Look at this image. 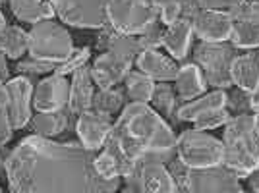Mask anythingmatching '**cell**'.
<instances>
[{
    "instance_id": "1",
    "label": "cell",
    "mask_w": 259,
    "mask_h": 193,
    "mask_svg": "<svg viewBox=\"0 0 259 193\" xmlns=\"http://www.w3.org/2000/svg\"><path fill=\"white\" fill-rule=\"evenodd\" d=\"M93 159L81 143L29 135L6 157L10 193H116L120 178L103 180Z\"/></svg>"
},
{
    "instance_id": "2",
    "label": "cell",
    "mask_w": 259,
    "mask_h": 193,
    "mask_svg": "<svg viewBox=\"0 0 259 193\" xmlns=\"http://www.w3.org/2000/svg\"><path fill=\"white\" fill-rule=\"evenodd\" d=\"M103 151L110 153L126 180L143 164H168L176 159V135L168 122L145 103H128L114 122Z\"/></svg>"
},
{
    "instance_id": "3",
    "label": "cell",
    "mask_w": 259,
    "mask_h": 193,
    "mask_svg": "<svg viewBox=\"0 0 259 193\" xmlns=\"http://www.w3.org/2000/svg\"><path fill=\"white\" fill-rule=\"evenodd\" d=\"M128 193H240V180L217 166L209 170H192L178 159L168 164H143L138 174L126 178Z\"/></svg>"
},
{
    "instance_id": "4",
    "label": "cell",
    "mask_w": 259,
    "mask_h": 193,
    "mask_svg": "<svg viewBox=\"0 0 259 193\" xmlns=\"http://www.w3.org/2000/svg\"><path fill=\"white\" fill-rule=\"evenodd\" d=\"M225 161L223 166L238 180L248 178L259 166V114L232 116L223 135Z\"/></svg>"
},
{
    "instance_id": "5",
    "label": "cell",
    "mask_w": 259,
    "mask_h": 193,
    "mask_svg": "<svg viewBox=\"0 0 259 193\" xmlns=\"http://www.w3.org/2000/svg\"><path fill=\"white\" fill-rule=\"evenodd\" d=\"M176 157L192 170H209L223 166L225 147L223 141L207 131L186 129L176 137Z\"/></svg>"
},
{
    "instance_id": "6",
    "label": "cell",
    "mask_w": 259,
    "mask_h": 193,
    "mask_svg": "<svg viewBox=\"0 0 259 193\" xmlns=\"http://www.w3.org/2000/svg\"><path fill=\"white\" fill-rule=\"evenodd\" d=\"M238 56V49L234 44L227 43H201L194 49V64L201 70L205 83L213 89L227 91L232 87L230 66Z\"/></svg>"
},
{
    "instance_id": "7",
    "label": "cell",
    "mask_w": 259,
    "mask_h": 193,
    "mask_svg": "<svg viewBox=\"0 0 259 193\" xmlns=\"http://www.w3.org/2000/svg\"><path fill=\"white\" fill-rule=\"evenodd\" d=\"M27 33H29V51L27 53L31 54V58L35 60L60 64L74 51V43H72L68 29L53 20L33 23V27Z\"/></svg>"
},
{
    "instance_id": "8",
    "label": "cell",
    "mask_w": 259,
    "mask_h": 193,
    "mask_svg": "<svg viewBox=\"0 0 259 193\" xmlns=\"http://www.w3.org/2000/svg\"><path fill=\"white\" fill-rule=\"evenodd\" d=\"M159 20L151 0H108L107 22L122 35L138 37Z\"/></svg>"
},
{
    "instance_id": "9",
    "label": "cell",
    "mask_w": 259,
    "mask_h": 193,
    "mask_svg": "<svg viewBox=\"0 0 259 193\" xmlns=\"http://www.w3.org/2000/svg\"><path fill=\"white\" fill-rule=\"evenodd\" d=\"M194 27V35L203 43H227L232 35V20L230 14L223 12L201 10L195 0H184L182 14Z\"/></svg>"
},
{
    "instance_id": "10",
    "label": "cell",
    "mask_w": 259,
    "mask_h": 193,
    "mask_svg": "<svg viewBox=\"0 0 259 193\" xmlns=\"http://www.w3.org/2000/svg\"><path fill=\"white\" fill-rule=\"evenodd\" d=\"M54 14L72 27L99 29L107 22L108 0H49Z\"/></svg>"
},
{
    "instance_id": "11",
    "label": "cell",
    "mask_w": 259,
    "mask_h": 193,
    "mask_svg": "<svg viewBox=\"0 0 259 193\" xmlns=\"http://www.w3.org/2000/svg\"><path fill=\"white\" fill-rule=\"evenodd\" d=\"M136 62L134 56L126 53H120L114 49H108L103 54H99L93 60V66H89L93 83L99 89H112L120 81H124V77L132 72V64Z\"/></svg>"
},
{
    "instance_id": "12",
    "label": "cell",
    "mask_w": 259,
    "mask_h": 193,
    "mask_svg": "<svg viewBox=\"0 0 259 193\" xmlns=\"http://www.w3.org/2000/svg\"><path fill=\"white\" fill-rule=\"evenodd\" d=\"M230 43L236 49H259V2L242 0L230 12Z\"/></svg>"
},
{
    "instance_id": "13",
    "label": "cell",
    "mask_w": 259,
    "mask_h": 193,
    "mask_svg": "<svg viewBox=\"0 0 259 193\" xmlns=\"http://www.w3.org/2000/svg\"><path fill=\"white\" fill-rule=\"evenodd\" d=\"M6 112L14 129L25 128L31 122L33 107V85L27 75L8 79L6 83Z\"/></svg>"
},
{
    "instance_id": "14",
    "label": "cell",
    "mask_w": 259,
    "mask_h": 193,
    "mask_svg": "<svg viewBox=\"0 0 259 193\" xmlns=\"http://www.w3.org/2000/svg\"><path fill=\"white\" fill-rule=\"evenodd\" d=\"M70 87L64 75L53 74L33 89V108L37 112H56L68 107Z\"/></svg>"
},
{
    "instance_id": "15",
    "label": "cell",
    "mask_w": 259,
    "mask_h": 193,
    "mask_svg": "<svg viewBox=\"0 0 259 193\" xmlns=\"http://www.w3.org/2000/svg\"><path fill=\"white\" fill-rule=\"evenodd\" d=\"M114 122L108 116L97 114L93 110H87L83 114L77 116L76 122V131L79 143L83 145V149L91 151V153H97L99 149L105 147L108 135L112 131Z\"/></svg>"
},
{
    "instance_id": "16",
    "label": "cell",
    "mask_w": 259,
    "mask_h": 193,
    "mask_svg": "<svg viewBox=\"0 0 259 193\" xmlns=\"http://www.w3.org/2000/svg\"><path fill=\"white\" fill-rule=\"evenodd\" d=\"M93 95H95V83H93V77H91V70H89V66H83V68H79L77 72L72 74L68 107H66L68 112L72 116H79L87 110H91Z\"/></svg>"
},
{
    "instance_id": "17",
    "label": "cell",
    "mask_w": 259,
    "mask_h": 193,
    "mask_svg": "<svg viewBox=\"0 0 259 193\" xmlns=\"http://www.w3.org/2000/svg\"><path fill=\"white\" fill-rule=\"evenodd\" d=\"M192 37H194V27L188 18L180 16L176 22L166 25V29L162 33V43L161 46L170 54L172 60H184L188 53H190V44H192Z\"/></svg>"
},
{
    "instance_id": "18",
    "label": "cell",
    "mask_w": 259,
    "mask_h": 193,
    "mask_svg": "<svg viewBox=\"0 0 259 193\" xmlns=\"http://www.w3.org/2000/svg\"><path fill=\"white\" fill-rule=\"evenodd\" d=\"M136 66L141 74L151 77L153 81H174L180 72L176 60L161 54L159 51H143L136 58Z\"/></svg>"
},
{
    "instance_id": "19",
    "label": "cell",
    "mask_w": 259,
    "mask_h": 193,
    "mask_svg": "<svg viewBox=\"0 0 259 193\" xmlns=\"http://www.w3.org/2000/svg\"><path fill=\"white\" fill-rule=\"evenodd\" d=\"M227 96L228 93L223 91V89H215L211 93H205V95L197 96L194 101H188L178 107V122H192L194 124L195 120H199L201 116H205L213 110H221V108H227Z\"/></svg>"
},
{
    "instance_id": "20",
    "label": "cell",
    "mask_w": 259,
    "mask_h": 193,
    "mask_svg": "<svg viewBox=\"0 0 259 193\" xmlns=\"http://www.w3.org/2000/svg\"><path fill=\"white\" fill-rule=\"evenodd\" d=\"M232 85L242 91L253 93L259 83V51H248L238 54L230 66Z\"/></svg>"
},
{
    "instance_id": "21",
    "label": "cell",
    "mask_w": 259,
    "mask_h": 193,
    "mask_svg": "<svg viewBox=\"0 0 259 193\" xmlns=\"http://www.w3.org/2000/svg\"><path fill=\"white\" fill-rule=\"evenodd\" d=\"M174 81H176V95L184 103L205 95L207 91L205 77L201 74V70L195 64H192V62L180 66V72H178Z\"/></svg>"
},
{
    "instance_id": "22",
    "label": "cell",
    "mask_w": 259,
    "mask_h": 193,
    "mask_svg": "<svg viewBox=\"0 0 259 193\" xmlns=\"http://www.w3.org/2000/svg\"><path fill=\"white\" fill-rule=\"evenodd\" d=\"M31 126L35 135H41L47 139H53L60 135L70 126V112L68 108L56 110V112H39L35 118H31Z\"/></svg>"
},
{
    "instance_id": "23",
    "label": "cell",
    "mask_w": 259,
    "mask_h": 193,
    "mask_svg": "<svg viewBox=\"0 0 259 193\" xmlns=\"http://www.w3.org/2000/svg\"><path fill=\"white\" fill-rule=\"evenodd\" d=\"M14 16L25 23H39L51 20L54 8L49 0H8Z\"/></svg>"
},
{
    "instance_id": "24",
    "label": "cell",
    "mask_w": 259,
    "mask_h": 193,
    "mask_svg": "<svg viewBox=\"0 0 259 193\" xmlns=\"http://www.w3.org/2000/svg\"><path fill=\"white\" fill-rule=\"evenodd\" d=\"M153 110L159 112L164 120H170V122H178V96H176V91L172 89V85L168 81H159L155 83V89H153Z\"/></svg>"
},
{
    "instance_id": "25",
    "label": "cell",
    "mask_w": 259,
    "mask_h": 193,
    "mask_svg": "<svg viewBox=\"0 0 259 193\" xmlns=\"http://www.w3.org/2000/svg\"><path fill=\"white\" fill-rule=\"evenodd\" d=\"M126 107V91L120 89L118 85L112 89H99L93 95V103H91V110L112 118L116 112H120Z\"/></svg>"
},
{
    "instance_id": "26",
    "label": "cell",
    "mask_w": 259,
    "mask_h": 193,
    "mask_svg": "<svg viewBox=\"0 0 259 193\" xmlns=\"http://www.w3.org/2000/svg\"><path fill=\"white\" fill-rule=\"evenodd\" d=\"M0 49L12 60H20L29 51V33L18 25H6L0 33Z\"/></svg>"
},
{
    "instance_id": "27",
    "label": "cell",
    "mask_w": 259,
    "mask_h": 193,
    "mask_svg": "<svg viewBox=\"0 0 259 193\" xmlns=\"http://www.w3.org/2000/svg\"><path fill=\"white\" fill-rule=\"evenodd\" d=\"M124 83H126V93H128L130 103H151L153 89H155V81L151 77H147L145 74H141L140 70H132L126 77H124Z\"/></svg>"
},
{
    "instance_id": "28",
    "label": "cell",
    "mask_w": 259,
    "mask_h": 193,
    "mask_svg": "<svg viewBox=\"0 0 259 193\" xmlns=\"http://www.w3.org/2000/svg\"><path fill=\"white\" fill-rule=\"evenodd\" d=\"M89 58H91V49H89V46H83V49H74L66 60H62L60 64H56L54 74L64 75V77L68 74H74V72H77L79 68L87 66Z\"/></svg>"
},
{
    "instance_id": "29",
    "label": "cell",
    "mask_w": 259,
    "mask_h": 193,
    "mask_svg": "<svg viewBox=\"0 0 259 193\" xmlns=\"http://www.w3.org/2000/svg\"><path fill=\"white\" fill-rule=\"evenodd\" d=\"M151 4L157 10V16L162 25H170L180 18L184 0H151Z\"/></svg>"
},
{
    "instance_id": "30",
    "label": "cell",
    "mask_w": 259,
    "mask_h": 193,
    "mask_svg": "<svg viewBox=\"0 0 259 193\" xmlns=\"http://www.w3.org/2000/svg\"><path fill=\"white\" fill-rule=\"evenodd\" d=\"M93 168L97 172L99 176L103 178V180H116V178H122L120 176V166L116 159L107 153V151H103L101 155H95V159H93Z\"/></svg>"
},
{
    "instance_id": "31",
    "label": "cell",
    "mask_w": 259,
    "mask_h": 193,
    "mask_svg": "<svg viewBox=\"0 0 259 193\" xmlns=\"http://www.w3.org/2000/svg\"><path fill=\"white\" fill-rule=\"evenodd\" d=\"M227 110L232 116H240V114H251V93L242 91V89H234L230 91L227 96Z\"/></svg>"
},
{
    "instance_id": "32",
    "label": "cell",
    "mask_w": 259,
    "mask_h": 193,
    "mask_svg": "<svg viewBox=\"0 0 259 193\" xmlns=\"http://www.w3.org/2000/svg\"><path fill=\"white\" fill-rule=\"evenodd\" d=\"M162 23L161 20H157L155 23H151L145 31L138 35V41H140V46H141V53L143 51H157L162 43V33L164 29L161 27Z\"/></svg>"
},
{
    "instance_id": "33",
    "label": "cell",
    "mask_w": 259,
    "mask_h": 193,
    "mask_svg": "<svg viewBox=\"0 0 259 193\" xmlns=\"http://www.w3.org/2000/svg\"><path fill=\"white\" fill-rule=\"evenodd\" d=\"M232 118V114L228 112L227 108H221V110H213L205 116H201L199 120L194 122V129H199V131H207V129H215L221 128V126H227L228 120Z\"/></svg>"
},
{
    "instance_id": "34",
    "label": "cell",
    "mask_w": 259,
    "mask_h": 193,
    "mask_svg": "<svg viewBox=\"0 0 259 193\" xmlns=\"http://www.w3.org/2000/svg\"><path fill=\"white\" fill-rule=\"evenodd\" d=\"M54 68L56 64L53 62H41V60H35V58H27V60H22L20 64L16 66V72L22 75H43V74H54Z\"/></svg>"
},
{
    "instance_id": "35",
    "label": "cell",
    "mask_w": 259,
    "mask_h": 193,
    "mask_svg": "<svg viewBox=\"0 0 259 193\" xmlns=\"http://www.w3.org/2000/svg\"><path fill=\"white\" fill-rule=\"evenodd\" d=\"M197 6L201 10L209 12H223V14H230V12L236 8L242 0H195Z\"/></svg>"
},
{
    "instance_id": "36",
    "label": "cell",
    "mask_w": 259,
    "mask_h": 193,
    "mask_svg": "<svg viewBox=\"0 0 259 193\" xmlns=\"http://www.w3.org/2000/svg\"><path fill=\"white\" fill-rule=\"evenodd\" d=\"M12 133H14V126L8 118V112L6 108H0V147H4L12 139Z\"/></svg>"
},
{
    "instance_id": "37",
    "label": "cell",
    "mask_w": 259,
    "mask_h": 193,
    "mask_svg": "<svg viewBox=\"0 0 259 193\" xmlns=\"http://www.w3.org/2000/svg\"><path fill=\"white\" fill-rule=\"evenodd\" d=\"M6 58H8V56L0 49V83L8 81V77H10V70H8V64H6Z\"/></svg>"
},
{
    "instance_id": "38",
    "label": "cell",
    "mask_w": 259,
    "mask_h": 193,
    "mask_svg": "<svg viewBox=\"0 0 259 193\" xmlns=\"http://www.w3.org/2000/svg\"><path fill=\"white\" fill-rule=\"evenodd\" d=\"M248 187H249V191H253V193H259V166L255 168V170L249 174L248 178Z\"/></svg>"
},
{
    "instance_id": "39",
    "label": "cell",
    "mask_w": 259,
    "mask_h": 193,
    "mask_svg": "<svg viewBox=\"0 0 259 193\" xmlns=\"http://www.w3.org/2000/svg\"><path fill=\"white\" fill-rule=\"evenodd\" d=\"M251 112L259 114V83L255 87V91L251 93Z\"/></svg>"
},
{
    "instance_id": "40",
    "label": "cell",
    "mask_w": 259,
    "mask_h": 193,
    "mask_svg": "<svg viewBox=\"0 0 259 193\" xmlns=\"http://www.w3.org/2000/svg\"><path fill=\"white\" fill-rule=\"evenodd\" d=\"M6 107V85L0 83V108Z\"/></svg>"
},
{
    "instance_id": "41",
    "label": "cell",
    "mask_w": 259,
    "mask_h": 193,
    "mask_svg": "<svg viewBox=\"0 0 259 193\" xmlns=\"http://www.w3.org/2000/svg\"><path fill=\"white\" fill-rule=\"evenodd\" d=\"M6 157L8 155H2L0 153V174H2V170H6Z\"/></svg>"
},
{
    "instance_id": "42",
    "label": "cell",
    "mask_w": 259,
    "mask_h": 193,
    "mask_svg": "<svg viewBox=\"0 0 259 193\" xmlns=\"http://www.w3.org/2000/svg\"><path fill=\"white\" fill-rule=\"evenodd\" d=\"M4 27H6V18H4L2 12H0V33L4 31Z\"/></svg>"
},
{
    "instance_id": "43",
    "label": "cell",
    "mask_w": 259,
    "mask_h": 193,
    "mask_svg": "<svg viewBox=\"0 0 259 193\" xmlns=\"http://www.w3.org/2000/svg\"><path fill=\"white\" fill-rule=\"evenodd\" d=\"M240 193H253V191H244V189H242V191H240Z\"/></svg>"
},
{
    "instance_id": "44",
    "label": "cell",
    "mask_w": 259,
    "mask_h": 193,
    "mask_svg": "<svg viewBox=\"0 0 259 193\" xmlns=\"http://www.w3.org/2000/svg\"><path fill=\"white\" fill-rule=\"evenodd\" d=\"M4 2H6V0H0V4H4Z\"/></svg>"
},
{
    "instance_id": "45",
    "label": "cell",
    "mask_w": 259,
    "mask_h": 193,
    "mask_svg": "<svg viewBox=\"0 0 259 193\" xmlns=\"http://www.w3.org/2000/svg\"><path fill=\"white\" fill-rule=\"evenodd\" d=\"M116 193H118V191H116ZM120 193H128V191H120Z\"/></svg>"
},
{
    "instance_id": "46",
    "label": "cell",
    "mask_w": 259,
    "mask_h": 193,
    "mask_svg": "<svg viewBox=\"0 0 259 193\" xmlns=\"http://www.w3.org/2000/svg\"><path fill=\"white\" fill-rule=\"evenodd\" d=\"M253 2H259V0H253Z\"/></svg>"
},
{
    "instance_id": "47",
    "label": "cell",
    "mask_w": 259,
    "mask_h": 193,
    "mask_svg": "<svg viewBox=\"0 0 259 193\" xmlns=\"http://www.w3.org/2000/svg\"><path fill=\"white\" fill-rule=\"evenodd\" d=\"M0 193H4V191H2V189H0Z\"/></svg>"
}]
</instances>
